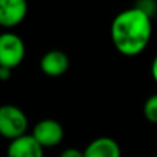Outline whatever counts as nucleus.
Returning a JSON list of instances; mask_svg holds the SVG:
<instances>
[{
	"mask_svg": "<svg viewBox=\"0 0 157 157\" xmlns=\"http://www.w3.org/2000/svg\"><path fill=\"white\" fill-rule=\"evenodd\" d=\"M71 61L61 50H50L41 57L40 71L48 77H61L68 72Z\"/></svg>",
	"mask_w": 157,
	"mask_h": 157,
	"instance_id": "nucleus-6",
	"label": "nucleus"
},
{
	"mask_svg": "<svg viewBox=\"0 0 157 157\" xmlns=\"http://www.w3.org/2000/svg\"><path fill=\"white\" fill-rule=\"evenodd\" d=\"M26 47L18 35L13 32L0 33V66L13 71L25 59Z\"/></svg>",
	"mask_w": 157,
	"mask_h": 157,
	"instance_id": "nucleus-3",
	"label": "nucleus"
},
{
	"mask_svg": "<svg viewBox=\"0 0 157 157\" xmlns=\"http://www.w3.org/2000/svg\"><path fill=\"white\" fill-rule=\"evenodd\" d=\"M150 73H152V77L153 80L157 83V55L153 58L152 61V66H150Z\"/></svg>",
	"mask_w": 157,
	"mask_h": 157,
	"instance_id": "nucleus-13",
	"label": "nucleus"
},
{
	"mask_svg": "<svg viewBox=\"0 0 157 157\" xmlns=\"http://www.w3.org/2000/svg\"><path fill=\"white\" fill-rule=\"evenodd\" d=\"M6 157H44V149L30 134L10 141Z\"/></svg>",
	"mask_w": 157,
	"mask_h": 157,
	"instance_id": "nucleus-7",
	"label": "nucleus"
},
{
	"mask_svg": "<svg viewBox=\"0 0 157 157\" xmlns=\"http://www.w3.org/2000/svg\"><path fill=\"white\" fill-rule=\"evenodd\" d=\"M134 7L153 19V17L157 14V0H136Z\"/></svg>",
	"mask_w": 157,
	"mask_h": 157,
	"instance_id": "nucleus-10",
	"label": "nucleus"
},
{
	"mask_svg": "<svg viewBox=\"0 0 157 157\" xmlns=\"http://www.w3.org/2000/svg\"><path fill=\"white\" fill-rule=\"evenodd\" d=\"M28 125V117L21 108L11 103L0 106V136L14 141L26 134Z\"/></svg>",
	"mask_w": 157,
	"mask_h": 157,
	"instance_id": "nucleus-2",
	"label": "nucleus"
},
{
	"mask_svg": "<svg viewBox=\"0 0 157 157\" xmlns=\"http://www.w3.org/2000/svg\"><path fill=\"white\" fill-rule=\"evenodd\" d=\"M11 77V69L8 68H2L0 66V80L2 81H6Z\"/></svg>",
	"mask_w": 157,
	"mask_h": 157,
	"instance_id": "nucleus-12",
	"label": "nucleus"
},
{
	"mask_svg": "<svg viewBox=\"0 0 157 157\" xmlns=\"http://www.w3.org/2000/svg\"><path fill=\"white\" fill-rule=\"evenodd\" d=\"M28 14V0H0V26L10 29L19 25Z\"/></svg>",
	"mask_w": 157,
	"mask_h": 157,
	"instance_id": "nucleus-5",
	"label": "nucleus"
},
{
	"mask_svg": "<svg viewBox=\"0 0 157 157\" xmlns=\"http://www.w3.org/2000/svg\"><path fill=\"white\" fill-rule=\"evenodd\" d=\"M114 48L124 57H136L147 47L152 37V19L131 7L119 13L110 25Z\"/></svg>",
	"mask_w": 157,
	"mask_h": 157,
	"instance_id": "nucleus-1",
	"label": "nucleus"
},
{
	"mask_svg": "<svg viewBox=\"0 0 157 157\" xmlns=\"http://www.w3.org/2000/svg\"><path fill=\"white\" fill-rule=\"evenodd\" d=\"M83 157H121L120 145L110 136H99L83 150Z\"/></svg>",
	"mask_w": 157,
	"mask_h": 157,
	"instance_id": "nucleus-8",
	"label": "nucleus"
},
{
	"mask_svg": "<svg viewBox=\"0 0 157 157\" xmlns=\"http://www.w3.org/2000/svg\"><path fill=\"white\" fill-rule=\"evenodd\" d=\"M59 157H83V150L77 147H66L61 152Z\"/></svg>",
	"mask_w": 157,
	"mask_h": 157,
	"instance_id": "nucleus-11",
	"label": "nucleus"
},
{
	"mask_svg": "<svg viewBox=\"0 0 157 157\" xmlns=\"http://www.w3.org/2000/svg\"><path fill=\"white\" fill-rule=\"evenodd\" d=\"M63 127L59 121L54 119H43L36 123L30 135L36 139L43 149L54 147L62 142L63 139Z\"/></svg>",
	"mask_w": 157,
	"mask_h": 157,
	"instance_id": "nucleus-4",
	"label": "nucleus"
},
{
	"mask_svg": "<svg viewBox=\"0 0 157 157\" xmlns=\"http://www.w3.org/2000/svg\"><path fill=\"white\" fill-rule=\"evenodd\" d=\"M144 116L152 124H157V94H153L144 103Z\"/></svg>",
	"mask_w": 157,
	"mask_h": 157,
	"instance_id": "nucleus-9",
	"label": "nucleus"
}]
</instances>
